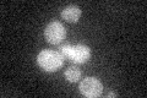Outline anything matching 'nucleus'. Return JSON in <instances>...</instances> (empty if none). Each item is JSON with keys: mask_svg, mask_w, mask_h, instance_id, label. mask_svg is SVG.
Returning <instances> with one entry per match:
<instances>
[{"mask_svg": "<svg viewBox=\"0 0 147 98\" xmlns=\"http://www.w3.org/2000/svg\"><path fill=\"white\" fill-rule=\"evenodd\" d=\"M37 64L47 72L58 71L64 64V55L52 49H43L37 55Z\"/></svg>", "mask_w": 147, "mask_h": 98, "instance_id": "f257e3e1", "label": "nucleus"}, {"mask_svg": "<svg viewBox=\"0 0 147 98\" xmlns=\"http://www.w3.org/2000/svg\"><path fill=\"white\" fill-rule=\"evenodd\" d=\"M60 53L75 64H84L91 58L90 47L85 44H64L60 47Z\"/></svg>", "mask_w": 147, "mask_h": 98, "instance_id": "f03ea898", "label": "nucleus"}, {"mask_svg": "<svg viewBox=\"0 0 147 98\" xmlns=\"http://www.w3.org/2000/svg\"><path fill=\"white\" fill-rule=\"evenodd\" d=\"M66 37V28L58 21L49 22L44 28V38L50 44H59Z\"/></svg>", "mask_w": 147, "mask_h": 98, "instance_id": "7ed1b4c3", "label": "nucleus"}, {"mask_svg": "<svg viewBox=\"0 0 147 98\" xmlns=\"http://www.w3.org/2000/svg\"><path fill=\"white\" fill-rule=\"evenodd\" d=\"M79 88H80V92L84 96L90 97V98H94V97H98L102 95L103 83L100 82L98 78L87 76L80 82Z\"/></svg>", "mask_w": 147, "mask_h": 98, "instance_id": "20e7f679", "label": "nucleus"}, {"mask_svg": "<svg viewBox=\"0 0 147 98\" xmlns=\"http://www.w3.org/2000/svg\"><path fill=\"white\" fill-rule=\"evenodd\" d=\"M81 16V9L77 5H69L61 10V17L67 22H77Z\"/></svg>", "mask_w": 147, "mask_h": 98, "instance_id": "39448f33", "label": "nucleus"}, {"mask_svg": "<svg viewBox=\"0 0 147 98\" xmlns=\"http://www.w3.org/2000/svg\"><path fill=\"white\" fill-rule=\"evenodd\" d=\"M64 76L69 82H77L81 78V70L76 65H70L64 72Z\"/></svg>", "mask_w": 147, "mask_h": 98, "instance_id": "423d86ee", "label": "nucleus"}, {"mask_svg": "<svg viewBox=\"0 0 147 98\" xmlns=\"http://www.w3.org/2000/svg\"><path fill=\"white\" fill-rule=\"evenodd\" d=\"M117 96H118V95H117L115 92H109L108 95H107V97H117Z\"/></svg>", "mask_w": 147, "mask_h": 98, "instance_id": "0eeeda50", "label": "nucleus"}]
</instances>
